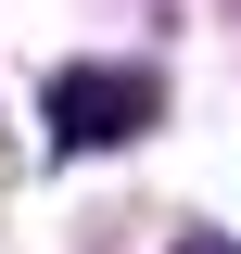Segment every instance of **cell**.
I'll use <instances>...</instances> for the list:
<instances>
[{"instance_id": "6da1fadb", "label": "cell", "mask_w": 241, "mask_h": 254, "mask_svg": "<svg viewBox=\"0 0 241 254\" xmlns=\"http://www.w3.org/2000/svg\"><path fill=\"white\" fill-rule=\"evenodd\" d=\"M127 127H152V76H140V64H76V76L51 89V140H63V153L127 140Z\"/></svg>"}]
</instances>
